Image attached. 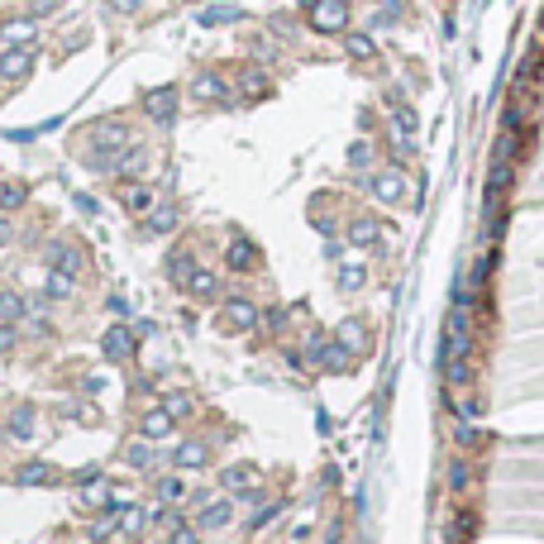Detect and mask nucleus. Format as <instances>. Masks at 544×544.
Returning <instances> with one entry per match:
<instances>
[{"label":"nucleus","instance_id":"39448f33","mask_svg":"<svg viewBox=\"0 0 544 544\" xmlns=\"http://www.w3.org/2000/svg\"><path fill=\"white\" fill-rule=\"evenodd\" d=\"M172 224H177V206H172V201H163V206H153V210H148V224H143V234H167Z\"/></svg>","mask_w":544,"mask_h":544},{"label":"nucleus","instance_id":"0eeeda50","mask_svg":"<svg viewBox=\"0 0 544 544\" xmlns=\"http://www.w3.org/2000/svg\"><path fill=\"white\" fill-rule=\"evenodd\" d=\"M138 435H143V439L172 435V415H167V410H148V415H143V425H138Z\"/></svg>","mask_w":544,"mask_h":544},{"label":"nucleus","instance_id":"f03ea898","mask_svg":"<svg viewBox=\"0 0 544 544\" xmlns=\"http://www.w3.org/2000/svg\"><path fill=\"white\" fill-rule=\"evenodd\" d=\"M148 115L158 120V124H172V115H177V86H158V91H148Z\"/></svg>","mask_w":544,"mask_h":544},{"label":"nucleus","instance_id":"f8f14e48","mask_svg":"<svg viewBox=\"0 0 544 544\" xmlns=\"http://www.w3.org/2000/svg\"><path fill=\"white\" fill-rule=\"evenodd\" d=\"M229 516H234V506H229V501H210V506L201 511V530H220Z\"/></svg>","mask_w":544,"mask_h":544},{"label":"nucleus","instance_id":"f257e3e1","mask_svg":"<svg viewBox=\"0 0 544 544\" xmlns=\"http://www.w3.org/2000/svg\"><path fill=\"white\" fill-rule=\"evenodd\" d=\"M29 72H34V48H24V43H15L10 53L0 57V77H5V82H20Z\"/></svg>","mask_w":544,"mask_h":544},{"label":"nucleus","instance_id":"4468645a","mask_svg":"<svg viewBox=\"0 0 544 544\" xmlns=\"http://www.w3.org/2000/svg\"><path fill=\"white\" fill-rule=\"evenodd\" d=\"M124 206H129L134 215L153 210V196H148V187H124Z\"/></svg>","mask_w":544,"mask_h":544},{"label":"nucleus","instance_id":"bb28decb","mask_svg":"<svg viewBox=\"0 0 544 544\" xmlns=\"http://www.w3.org/2000/svg\"><path fill=\"white\" fill-rule=\"evenodd\" d=\"M20 201H24V187H5V201H0V206H10V210H15Z\"/></svg>","mask_w":544,"mask_h":544},{"label":"nucleus","instance_id":"6ab92c4d","mask_svg":"<svg viewBox=\"0 0 544 544\" xmlns=\"http://www.w3.org/2000/svg\"><path fill=\"white\" fill-rule=\"evenodd\" d=\"M124 463H134V468H153V449H143V444H129V449H124Z\"/></svg>","mask_w":544,"mask_h":544},{"label":"nucleus","instance_id":"b1692460","mask_svg":"<svg viewBox=\"0 0 544 544\" xmlns=\"http://www.w3.org/2000/svg\"><path fill=\"white\" fill-rule=\"evenodd\" d=\"M29 34H34V24H29V20H15V24H5V38H15V43H24Z\"/></svg>","mask_w":544,"mask_h":544},{"label":"nucleus","instance_id":"a878e982","mask_svg":"<svg viewBox=\"0 0 544 544\" xmlns=\"http://www.w3.org/2000/svg\"><path fill=\"white\" fill-rule=\"evenodd\" d=\"M138 525H143V511H124V520H120V530H124V535H134Z\"/></svg>","mask_w":544,"mask_h":544},{"label":"nucleus","instance_id":"5701e85b","mask_svg":"<svg viewBox=\"0 0 544 544\" xmlns=\"http://www.w3.org/2000/svg\"><path fill=\"white\" fill-rule=\"evenodd\" d=\"M248 482H253V473H248V468H229V473H224V487H239V492H244Z\"/></svg>","mask_w":544,"mask_h":544},{"label":"nucleus","instance_id":"9d476101","mask_svg":"<svg viewBox=\"0 0 544 544\" xmlns=\"http://www.w3.org/2000/svg\"><path fill=\"white\" fill-rule=\"evenodd\" d=\"M253 258H258V253H253V244H244V239H234V244H229V253H224V263H229L234 272L253 268Z\"/></svg>","mask_w":544,"mask_h":544},{"label":"nucleus","instance_id":"ddd939ff","mask_svg":"<svg viewBox=\"0 0 544 544\" xmlns=\"http://www.w3.org/2000/svg\"><path fill=\"white\" fill-rule=\"evenodd\" d=\"M315 24H320V29H339V24H344V5L320 0V5H315Z\"/></svg>","mask_w":544,"mask_h":544},{"label":"nucleus","instance_id":"7ed1b4c3","mask_svg":"<svg viewBox=\"0 0 544 544\" xmlns=\"http://www.w3.org/2000/svg\"><path fill=\"white\" fill-rule=\"evenodd\" d=\"M106 354L115 358V363H120V358H134V334L124 325H110L106 329Z\"/></svg>","mask_w":544,"mask_h":544},{"label":"nucleus","instance_id":"4be33fe9","mask_svg":"<svg viewBox=\"0 0 544 544\" xmlns=\"http://www.w3.org/2000/svg\"><path fill=\"white\" fill-rule=\"evenodd\" d=\"M163 410H167V415H172V420H177V415H187V410H191V401H187V396H182V392H172V396H167V401H163Z\"/></svg>","mask_w":544,"mask_h":544},{"label":"nucleus","instance_id":"9b49d317","mask_svg":"<svg viewBox=\"0 0 544 544\" xmlns=\"http://www.w3.org/2000/svg\"><path fill=\"white\" fill-rule=\"evenodd\" d=\"M177 468H206V444L201 439H187L177 449Z\"/></svg>","mask_w":544,"mask_h":544},{"label":"nucleus","instance_id":"a211bd4d","mask_svg":"<svg viewBox=\"0 0 544 544\" xmlns=\"http://www.w3.org/2000/svg\"><path fill=\"white\" fill-rule=\"evenodd\" d=\"M187 282H191V292H196V296H215V277H210V272H191Z\"/></svg>","mask_w":544,"mask_h":544},{"label":"nucleus","instance_id":"f3484780","mask_svg":"<svg viewBox=\"0 0 544 544\" xmlns=\"http://www.w3.org/2000/svg\"><path fill=\"white\" fill-rule=\"evenodd\" d=\"M48 478H53V473H48V463H24V468H20V473H15V482H48Z\"/></svg>","mask_w":544,"mask_h":544},{"label":"nucleus","instance_id":"6e6552de","mask_svg":"<svg viewBox=\"0 0 544 544\" xmlns=\"http://www.w3.org/2000/svg\"><path fill=\"white\" fill-rule=\"evenodd\" d=\"M34 425H38L34 406H15V415H10V439H29L34 435Z\"/></svg>","mask_w":544,"mask_h":544},{"label":"nucleus","instance_id":"c85d7f7f","mask_svg":"<svg viewBox=\"0 0 544 544\" xmlns=\"http://www.w3.org/2000/svg\"><path fill=\"white\" fill-rule=\"evenodd\" d=\"M110 5H115V10H124V15H134V10L143 5V0H110Z\"/></svg>","mask_w":544,"mask_h":544},{"label":"nucleus","instance_id":"1a4fd4ad","mask_svg":"<svg viewBox=\"0 0 544 544\" xmlns=\"http://www.w3.org/2000/svg\"><path fill=\"white\" fill-rule=\"evenodd\" d=\"M191 96H196V101H220V96H224V82H220L215 72H201L196 86H191Z\"/></svg>","mask_w":544,"mask_h":544},{"label":"nucleus","instance_id":"423d86ee","mask_svg":"<svg viewBox=\"0 0 544 544\" xmlns=\"http://www.w3.org/2000/svg\"><path fill=\"white\" fill-rule=\"evenodd\" d=\"M48 258H53V272H67V277H77V268H82V253L72 244H53Z\"/></svg>","mask_w":544,"mask_h":544},{"label":"nucleus","instance_id":"20e7f679","mask_svg":"<svg viewBox=\"0 0 544 544\" xmlns=\"http://www.w3.org/2000/svg\"><path fill=\"white\" fill-rule=\"evenodd\" d=\"M91 138H96V148H120V143H129V129L120 120H106V124L91 129Z\"/></svg>","mask_w":544,"mask_h":544},{"label":"nucleus","instance_id":"393cba45","mask_svg":"<svg viewBox=\"0 0 544 544\" xmlns=\"http://www.w3.org/2000/svg\"><path fill=\"white\" fill-rule=\"evenodd\" d=\"M15 339H20V334H15V325L5 320V325H0V354H10V349H15Z\"/></svg>","mask_w":544,"mask_h":544},{"label":"nucleus","instance_id":"7c9ffc66","mask_svg":"<svg viewBox=\"0 0 544 544\" xmlns=\"http://www.w3.org/2000/svg\"><path fill=\"white\" fill-rule=\"evenodd\" d=\"M0 244H10V224L5 220H0Z\"/></svg>","mask_w":544,"mask_h":544},{"label":"nucleus","instance_id":"cd10ccee","mask_svg":"<svg viewBox=\"0 0 544 544\" xmlns=\"http://www.w3.org/2000/svg\"><path fill=\"white\" fill-rule=\"evenodd\" d=\"M177 496H182V482H177V478H167V482H163V501H177Z\"/></svg>","mask_w":544,"mask_h":544},{"label":"nucleus","instance_id":"c756f323","mask_svg":"<svg viewBox=\"0 0 544 544\" xmlns=\"http://www.w3.org/2000/svg\"><path fill=\"white\" fill-rule=\"evenodd\" d=\"M172 544H196V530H177V535H172Z\"/></svg>","mask_w":544,"mask_h":544},{"label":"nucleus","instance_id":"412c9836","mask_svg":"<svg viewBox=\"0 0 544 544\" xmlns=\"http://www.w3.org/2000/svg\"><path fill=\"white\" fill-rule=\"evenodd\" d=\"M48 292H53L57 301H67V296H72V277H67V272H53V282H48Z\"/></svg>","mask_w":544,"mask_h":544},{"label":"nucleus","instance_id":"aec40b11","mask_svg":"<svg viewBox=\"0 0 544 544\" xmlns=\"http://www.w3.org/2000/svg\"><path fill=\"white\" fill-rule=\"evenodd\" d=\"M148 167V148H129V158L120 163V172H143Z\"/></svg>","mask_w":544,"mask_h":544},{"label":"nucleus","instance_id":"2eb2a0df","mask_svg":"<svg viewBox=\"0 0 544 544\" xmlns=\"http://www.w3.org/2000/svg\"><path fill=\"white\" fill-rule=\"evenodd\" d=\"M24 315V296L20 292H0V320H20Z\"/></svg>","mask_w":544,"mask_h":544},{"label":"nucleus","instance_id":"dca6fc26","mask_svg":"<svg viewBox=\"0 0 544 544\" xmlns=\"http://www.w3.org/2000/svg\"><path fill=\"white\" fill-rule=\"evenodd\" d=\"M224 315H229V325H253V315H258V310H253V306H248V301H229V306H224Z\"/></svg>","mask_w":544,"mask_h":544}]
</instances>
